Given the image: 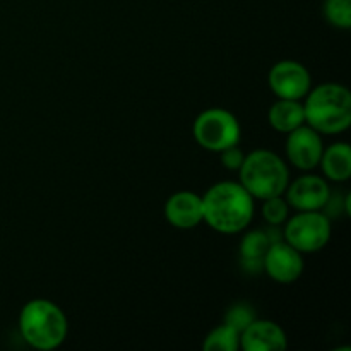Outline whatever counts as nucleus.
Wrapping results in <instances>:
<instances>
[{
    "label": "nucleus",
    "instance_id": "nucleus-13",
    "mask_svg": "<svg viewBox=\"0 0 351 351\" xmlns=\"http://www.w3.org/2000/svg\"><path fill=\"white\" fill-rule=\"evenodd\" d=\"M319 167L328 180L346 182L351 177V147L348 143H335L324 147Z\"/></svg>",
    "mask_w": 351,
    "mask_h": 351
},
{
    "label": "nucleus",
    "instance_id": "nucleus-4",
    "mask_svg": "<svg viewBox=\"0 0 351 351\" xmlns=\"http://www.w3.org/2000/svg\"><path fill=\"white\" fill-rule=\"evenodd\" d=\"M242 187L254 199L266 201L269 197L283 195L290 182V171L283 158L269 149H256L245 154L239 168Z\"/></svg>",
    "mask_w": 351,
    "mask_h": 351
},
{
    "label": "nucleus",
    "instance_id": "nucleus-8",
    "mask_svg": "<svg viewBox=\"0 0 351 351\" xmlns=\"http://www.w3.org/2000/svg\"><path fill=\"white\" fill-rule=\"evenodd\" d=\"M263 269L267 276L280 285H291L300 280L305 269L304 254L285 240L271 242L263 259Z\"/></svg>",
    "mask_w": 351,
    "mask_h": 351
},
{
    "label": "nucleus",
    "instance_id": "nucleus-6",
    "mask_svg": "<svg viewBox=\"0 0 351 351\" xmlns=\"http://www.w3.org/2000/svg\"><path fill=\"white\" fill-rule=\"evenodd\" d=\"M283 240L302 254H314L331 240V218L322 211H297L285 221Z\"/></svg>",
    "mask_w": 351,
    "mask_h": 351
},
{
    "label": "nucleus",
    "instance_id": "nucleus-18",
    "mask_svg": "<svg viewBox=\"0 0 351 351\" xmlns=\"http://www.w3.org/2000/svg\"><path fill=\"white\" fill-rule=\"evenodd\" d=\"M290 216V206H288L287 199L283 195H276V197H269L263 201V218L271 226H281Z\"/></svg>",
    "mask_w": 351,
    "mask_h": 351
},
{
    "label": "nucleus",
    "instance_id": "nucleus-5",
    "mask_svg": "<svg viewBox=\"0 0 351 351\" xmlns=\"http://www.w3.org/2000/svg\"><path fill=\"white\" fill-rule=\"evenodd\" d=\"M194 139L202 149L221 153L232 146H239L242 127L239 119L225 108H209L199 113L192 125Z\"/></svg>",
    "mask_w": 351,
    "mask_h": 351
},
{
    "label": "nucleus",
    "instance_id": "nucleus-3",
    "mask_svg": "<svg viewBox=\"0 0 351 351\" xmlns=\"http://www.w3.org/2000/svg\"><path fill=\"white\" fill-rule=\"evenodd\" d=\"M19 332L31 348L57 350L69 335L67 315L51 300L34 298L21 308Z\"/></svg>",
    "mask_w": 351,
    "mask_h": 351
},
{
    "label": "nucleus",
    "instance_id": "nucleus-10",
    "mask_svg": "<svg viewBox=\"0 0 351 351\" xmlns=\"http://www.w3.org/2000/svg\"><path fill=\"white\" fill-rule=\"evenodd\" d=\"M287 158L295 168L302 171H311L319 167L322 151H324V143L322 136L308 127L307 123L297 127L295 130L287 134Z\"/></svg>",
    "mask_w": 351,
    "mask_h": 351
},
{
    "label": "nucleus",
    "instance_id": "nucleus-11",
    "mask_svg": "<svg viewBox=\"0 0 351 351\" xmlns=\"http://www.w3.org/2000/svg\"><path fill=\"white\" fill-rule=\"evenodd\" d=\"M240 348L243 351H285L288 348V336L274 321L256 317L240 332Z\"/></svg>",
    "mask_w": 351,
    "mask_h": 351
},
{
    "label": "nucleus",
    "instance_id": "nucleus-1",
    "mask_svg": "<svg viewBox=\"0 0 351 351\" xmlns=\"http://www.w3.org/2000/svg\"><path fill=\"white\" fill-rule=\"evenodd\" d=\"M256 199L240 182L223 180L202 195V221L223 235H237L252 223Z\"/></svg>",
    "mask_w": 351,
    "mask_h": 351
},
{
    "label": "nucleus",
    "instance_id": "nucleus-12",
    "mask_svg": "<svg viewBox=\"0 0 351 351\" xmlns=\"http://www.w3.org/2000/svg\"><path fill=\"white\" fill-rule=\"evenodd\" d=\"M165 218L173 228H195L202 223V195L191 191L175 192L165 204Z\"/></svg>",
    "mask_w": 351,
    "mask_h": 351
},
{
    "label": "nucleus",
    "instance_id": "nucleus-19",
    "mask_svg": "<svg viewBox=\"0 0 351 351\" xmlns=\"http://www.w3.org/2000/svg\"><path fill=\"white\" fill-rule=\"evenodd\" d=\"M256 319L252 307L247 304H237L233 307H230L225 314V324L232 326L237 331L242 332V329H245L250 322Z\"/></svg>",
    "mask_w": 351,
    "mask_h": 351
},
{
    "label": "nucleus",
    "instance_id": "nucleus-15",
    "mask_svg": "<svg viewBox=\"0 0 351 351\" xmlns=\"http://www.w3.org/2000/svg\"><path fill=\"white\" fill-rule=\"evenodd\" d=\"M271 242H276V240L271 237V233L263 232V230L245 233L242 243H240V256H242L243 266L250 271L263 269L264 254L269 249Z\"/></svg>",
    "mask_w": 351,
    "mask_h": 351
},
{
    "label": "nucleus",
    "instance_id": "nucleus-2",
    "mask_svg": "<svg viewBox=\"0 0 351 351\" xmlns=\"http://www.w3.org/2000/svg\"><path fill=\"white\" fill-rule=\"evenodd\" d=\"M305 123L321 136L343 134L351 125V93L338 82H324L305 96Z\"/></svg>",
    "mask_w": 351,
    "mask_h": 351
},
{
    "label": "nucleus",
    "instance_id": "nucleus-9",
    "mask_svg": "<svg viewBox=\"0 0 351 351\" xmlns=\"http://www.w3.org/2000/svg\"><path fill=\"white\" fill-rule=\"evenodd\" d=\"M285 199L297 211H322L331 199L328 180L321 175L305 173L288 182Z\"/></svg>",
    "mask_w": 351,
    "mask_h": 351
},
{
    "label": "nucleus",
    "instance_id": "nucleus-20",
    "mask_svg": "<svg viewBox=\"0 0 351 351\" xmlns=\"http://www.w3.org/2000/svg\"><path fill=\"white\" fill-rule=\"evenodd\" d=\"M219 154H221L223 167L228 168V170H235V171H239L240 165H242L243 158H245V154H243V151L240 149L239 146L228 147V149L221 151Z\"/></svg>",
    "mask_w": 351,
    "mask_h": 351
},
{
    "label": "nucleus",
    "instance_id": "nucleus-7",
    "mask_svg": "<svg viewBox=\"0 0 351 351\" xmlns=\"http://www.w3.org/2000/svg\"><path fill=\"white\" fill-rule=\"evenodd\" d=\"M269 88L281 99H302L312 88V75L304 64L297 60H280L267 75Z\"/></svg>",
    "mask_w": 351,
    "mask_h": 351
},
{
    "label": "nucleus",
    "instance_id": "nucleus-16",
    "mask_svg": "<svg viewBox=\"0 0 351 351\" xmlns=\"http://www.w3.org/2000/svg\"><path fill=\"white\" fill-rule=\"evenodd\" d=\"M240 348V332L232 326L225 324L218 326L206 336L202 343L204 351H237Z\"/></svg>",
    "mask_w": 351,
    "mask_h": 351
},
{
    "label": "nucleus",
    "instance_id": "nucleus-14",
    "mask_svg": "<svg viewBox=\"0 0 351 351\" xmlns=\"http://www.w3.org/2000/svg\"><path fill=\"white\" fill-rule=\"evenodd\" d=\"M267 120H269V125L276 132H291V130H295L297 127L305 123L304 103H300V99L278 98V101L271 105L269 113H267Z\"/></svg>",
    "mask_w": 351,
    "mask_h": 351
},
{
    "label": "nucleus",
    "instance_id": "nucleus-17",
    "mask_svg": "<svg viewBox=\"0 0 351 351\" xmlns=\"http://www.w3.org/2000/svg\"><path fill=\"white\" fill-rule=\"evenodd\" d=\"M322 12L331 26L338 29L351 27V0H324Z\"/></svg>",
    "mask_w": 351,
    "mask_h": 351
}]
</instances>
